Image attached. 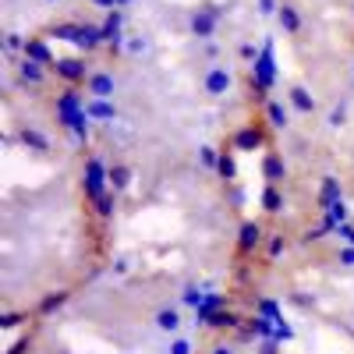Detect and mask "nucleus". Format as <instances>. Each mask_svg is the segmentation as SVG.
Listing matches in <instances>:
<instances>
[{
  "instance_id": "nucleus-31",
  "label": "nucleus",
  "mask_w": 354,
  "mask_h": 354,
  "mask_svg": "<svg viewBox=\"0 0 354 354\" xmlns=\"http://www.w3.org/2000/svg\"><path fill=\"white\" fill-rule=\"evenodd\" d=\"M255 312H259V315H266V319H273V322H287V319H283V312H280V305H277V301H270V298H262V301L255 305Z\"/></svg>"
},
{
  "instance_id": "nucleus-24",
  "label": "nucleus",
  "mask_w": 354,
  "mask_h": 354,
  "mask_svg": "<svg viewBox=\"0 0 354 354\" xmlns=\"http://www.w3.org/2000/svg\"><path fill=\"white\" fill-rule=\"evenodd\" d=\"M262 209L270 213V216L283 213V195H280L277 185H266V188H262Z\"/></svg>"
},
{
  "instance_id": "nucleus-2",
  "label": "nucleus",
  "mask_w": 354,
  "mask_h": 354,
  "mask_svg": "<svg viewBox=\"0 0 354 354\" xmlns=\"http://www.w3.org/2000/svg\"><path fill=\"white\" fill-rule=\"evenodd\" d=\"M277 85V53H273V39H266L259 46V57L252 61V93L255 100H266V93Z\"/></svg>"
},
{
  "instance_id": "nucleus-1",
  "label": "nucleus",
  "mask_w": 354,
  "mask_h": 354,
  "mask_svg": "<svg viewBox=\"0 0 354 354\" xmlns=\"http://www.w3.org/2000/svg\"><path fill=\"white\" fill-rule=\"evenodd\" d=\"M57 121H61L78 142H85L88 138V110H85V100H82V93H78V85H68L61 96H57Z\"/></svg>"
},
{
  "instance_id": "nucleus-23",
  "label": "nucleus",
  "mask_w": 354,
  "mask_h": 354,
  "mask_svg": "<svg viewBox=\"0 0 354 354\" xmlns=\"http://www.w3.org/2000/svg\"><path fill=\"white\" fill-rule=\"evenodd\" d=\"M131 167H124V163H113L110 167V192H124V188H131Z\"/></svg>"
},
{
  "instance_id": "nucleus-8",
  "label": "nucleus",
  "mask_w": 354,
  "mask_h": 354,
  "mask_svg": "<svg viewBox=\"0 0 354 354\" xmlns=\"http://www.w3.org/2000/svg\"><path fill=\"white\" fill-rule=\"evenodd\" d=\"M103 43H106L110 50H121V43H124V15H121V8L106 11V21H103Z\"/></svg>"
},
{
  "instance_id": "nucleus-42",
  "label": "nucleus",
  "mask_w": 354,
  "mask_h": 354,
  "mask_svg": "<svg viewBox=\"0 0 354 354\" xmlns=\"http://www.w3.org/2000/svg\"><path fill=\"white\" fill-rule=\"evenodd\" d=\"M280 11V0H259V15H277Z\"/></svg>"
},
{
  "instance_id": "nucleus-26",
  "label": "nucleus",
  "mask_w": 354,
  "mask_h": 354,
  "mask_svg": "<svg viewBox=\"0 0 354 354\" xmlns=\"http://www.w3.org/2000/svg\"><path fill=\"white\" fill-rule=\"evenodd\" d=\"M21 142L28 145V149H36V153H50V138L39 128H21Z\"/></svg>"
},
{
  "instance_id": "nucleus-18",
  "label": "nucleus",
  "mask_w": 354,
  "mask_h": 354,
  "mask_svg": "<svg viewBox=\"0 0 354 354\" xmlns=\"http://www.w3.org/2000/svg\"><path fill=\"white\" fill-rule=\"evenodd\" d=\"M266 124L277 128V131H283V128L290 124V110H287L280 100H266Z\"/></svg>"
},
{
  "instance_id": "nucleus-47",
  "label": "nucleus",
  "mask_w": 354,
  "mask_h": 354,
  "mask_svg": "<svg viewBox=\"0 0 354 354\" xmlns=\"http://www.w3.org/2000/svg\"><path fill=\"white\" fill-rule=\"evenodd\" d=\"M93 4H100V8H106V11H113V8H117L113 0H93Z\"/></svg>"
},
{
  "instance_id": "nucleus-12",
  "label": "nucleus",
  "mask_w": 354,
  "mask_h": 354,
  "mask_svg": "<svg viewBox=\"0 0 354 354\" xmlns=\"http://www.w3.org/2000/svg\"><path fill=\"white\" fill-rule=\"evenodd\" d=\"M220 308H227V294H216V290H205V298H202V305L195 308V322H209Z\"/></svg>"
},
{
  "instance_id": "nucleus-22",
  "label": "nucleus",
  "mask_w": 354,
  "mask_h": 354,
  "mask_svg": "<svg viewBox=\"0 0 354 354\" xmlns=\"http://www.w3.org/2000/svg\"><path fill=\"white\" fill-rule=\"evenodd\" d=\"M18 75H21V82H25V85H43V82H46V68H43V64H36V61H28V57L18 64Z\"/></svg>"
},
{
  "instance_id": "nucleus-13",
  "label": "nucleus",
  "mask_w": 354,
  "mask_h": 354,
  "mask_svg": "<svg viewBox=\"0 0 354 354\" xmlns=\"http://www.w3.org/2000/svg\"><path fill=\"white\" fill-rule=\"evenodd\" d=\"M241 337H259V340H273V337H277V322L255 312V315H252V319L245 322V330H241Z\"/></svg>"
},
{
  "instance_id": "nucleus-41",
  "label": "nucleus",
  "mask_w": 354,
  "mask_h": 354,
  "mask_svg": "<svg viewBox=\"0 0 354 354\" xmlns=\"http://www.w3.org/2000/svg\"><path fill=\"white\" fill-rule=\"evenodd\" d=\"M337 262H340V266H347V270H351V266H354V245H344V248L337 252Z\"/></svg>"
},
{
  "instance_id": "nucleus-44",
  "label": "nucleus",
  "mask_w": 354,
  "mask_h": 354,
  "mask_svg": "<svg viewBox=\"0 0 354 354\" xmlns=\"http://www.w3.org/2000/svg\"><path fill=\"white\" fill-rule=\"evenodd\" d=\"M259 354H280V344L277 340H262L259 344Z\"/></svg>"
},
{
  "instance_id": "nucleus-43",
  "label": "nucleus",
  "mask_w": 354,
  "mask_h": 354,
  "mask_svg": "<svg viewBox=\"0 0 354 354\" xmlns=\"http://www.w3.org/2000/svg\"><path fill=\"white\" fill-rule=\"evenodd\" d=\"M238 53L245 57V61H255V57H259V50H255V43H241V46H238Z\"/></svg>"
},
{
  "instance_id": "nucleus-50",
  "label": "nucleus",
  "mask_w": 354,
  "mask_h": 354,
  "mask_svg": "<svg viewBox=\"0 0 354 354\" xmlns=\"http://www.w3.org/2000/svg\"><path fill=\"white\" fill-rule=\"evenodd\" d=\"M46 4H61V0H46Z\"/></svg>"
},
{
  "instance_id": "nucleus-33",
  "label": "nucleus",
  "mask_w": 354,
  "mask_h": 354,
  "mask_svg": "<svg viewBox=\"0 0 354 354\" xmlns=\"http://www.w3.org/2000/svg\"><path fill=\"white\" fill-rule=\"evenodd\" d=\"M322 216H330V220L340 227V223H347V220H351V209H347V205H344V198H340V202H337V205H330V209L322 213Z\"/></svg>"
},
{
  "instance_id": "nucleus-28",
  "label": "nucleus",
  "mask_w": 354,
  "mask_h": 354,
  "mask_svg": "<svg viewBox=\"0 0 354 354\" xmlns=\"http://www.w3.org/2000/svg\"><path fill=\"white\" fill-rule=\"evenodd\" d=\"M78 32H82V21H57V25L50 28V36L64 39V43H75V39H78Z\"/></svg>"
},
{
  "instance_id": "nucleus-11",
  "label": "nucleus",
  "mask_w": 354,
  "mask_h": 354,
  "mask_svg": "<svg viewBox=\"0 0 354 354\" xmlns=\"http://www.w3.org/2000/svg\"><path fill=\"white\" fill-rule=\"evenodd\" d=\"M344 198V192H340V177H333V174H322V185H319V198H315V205L322 213L330 209V205H337Z\"/></svg>"
},
{
  "instance_id": "nucleus-25",
  "label": "nucleus",
  "mask_w": 354,
  "mask_h": 354,
  "mask_svg": "<svg viewBox=\"0 0 354 354\" xmlns=\"http://www.w3.org/2000/svg\"><path fill=\"white\" fill-rule=\"evenodd\" d=\"M216 174L223 177V181H234V177H238V163H234V149H230V145H223V149H220Z\"/></svg>"
},
{
  "instance_id": "nucleus-7",
  "label": "nucleus",
  "mask_w": 354,
  "mask_h": 354,
  "mask_svg": "<svg viewBox=\"0 0 354 354\" xmlns=\"http://www.w3.org/2000/svg\"><path fill=\"white\" fill-rule=\"evenodd\" d=\"M202 88H205L209 96H227L230 88H234V75H230V68L213 64L209 71H205V78H202Z\"/></svg>"
},
{
  "instance_id": "nucleus-40",
  "label": "nucleus",
  "mask_w": 354,
  "mask_h": 354,
  "mask_svg": "<svg viewBox=\"0 0 354 354\" xmlns=\"http://www.w3.org/2000/svg\"><path fill=\"white\" fill-rule=\"evenodd\" d=\"M21 319H25L21 312H4V315H0V326H4V330H15Z\"/></svg>"
},
{
  "instance_id": "nucleus-5",
  "label": "nucleus",
  "mask_w": 354,
  "mask_h": 354,
  "mask_svg": "<svg viewBox=\"0 0 354 354\" xmlns=\"http://www.w3.org/2000/svg\"><path fill=\"white\" fill-rule=\"evenodd\" d=\"M220 18H223V8L216 4H205L192 15V36L198 39H213L216 36V28H220Z\"/></svg>"
},
{
  "instance_id": "nucleus-17",
  "label": "nucleus",
  "mask_w": 354,
  "mask_h": 354,
  "mask_svg": "<svg viewBox=\"0 0 354 354\" xmlns=\"http://www.w3.org/2000/svg\"><path fill=\"white\" fill-rule=\"evenodd\" d=\"M209 330H234V333H241L245 330V319L238 315V312H230V308H220L209 322H205Z\"/></svg>"
},
{
  "instance_id": "nucleus-10",
  "label": "nucleus",
  "mask_w": 354,
  "mask_h": 354,
  "mask_svg": "<svg viewBox=\"0 0 354 354\" xmlns=\"http://www.w3.org/2000/svg\"><path fill=\"white\" fill-rule=\"evenodd\" d=\"M113 88H117V82H113L110 71H93L85 82V93L93 100H113Z\"/></svg>"
},
{
  "instance_id": "nucleus-38",
  "label": "nucleus",
  "mask_w": 354,
  "mask_h": 354,
  "mask_svg": "<svg viewBox=\"0 0 354 354\" xmlns=\"http://www.w3.org/2000/svg\"><path fill=\"white\" fill-rule=\"evenodd\" d=\"M344 121H347V106L340 103V106H333V110H330V128H340Z\"/></svg>"
},
{
  "instance_id": "nucleus-32",
  "label": "nucleus",
  "mask_w": 354,
  "mask_h": 354,
  "mask_svg": "<svg viewBox=\"0 0 354 354\" xmlns=\"http://www.w3.org/2000/svg\"><path fill=\"white\" fill-rule=\"evenodd\" d=\"M198 160H202V167H205V170H216V163H220V153L213 149V145H198Z\"/></svg>"
},
{
  "instance_id": "nucleus-19",
  "label": "nucleus",
  "mask_w": 354,
  "mask_h": 354,
  "mask_svg": "<svg viewBox=\"0 0 354 354\" xmlns=\"http://www.w3.org/2000/svg\"><path fill=\"white\" fill-rule=\"evenodd\" d=\"M277 18H280V28H283L287 36H298V32H301V25H305V21H301V11L294 8V4H280Z\"/></svg>"
},
{
  "instance_id": "nucleus-20",
  "label": "nucleus",
  "mask_w": 354,
  "mask_h": 354,
  "mask_svg": "<svg viewBox=\"0 0 354 354\" xmlns=\"http://www.w3.org/2000/svg\"><path fill=\"white\" fill-rule=\"evenodd\" d=\"M85 110H88L93 121H117V106L110 100H93V96H88L85 100Z\"/></svg>"
},
{
  "instance_id": "nucleus-45",
  "label": "nucleus",
  "mask_w": 354,
  "mask_h": 354,
  "mask_svg": "<svg viewBox=\"0 0 354 354\" xmlns=\"http://www.w3.org/2000/svg\"><path fill=\"white\" fill-rule=\"evenodd\" d=\"M25 351H28V337H21L18 344H11V351H8V354H25Z\"/></svg>"
},
{
  "instance_id": "nucleus-4",
  "label": "nucleus",
  "mask_w": 354,
  "mask_h": 354,
  "mask_svg": "<svg viewBox=\"0 0 354 354\" xmlns=\"http://www.w3.org/2000/svg\"><path fill=\"white\" fill-rule=\"evenodd\" d=\"M262 145H266V124H259V121H252V124H245V128H238L230 135L234 153H255V149H262Z\"/></svg>"
},
{
  "instance_id": "nucleus-15",
  "label": "nucleus",
  "mask_w": 354,
  "mask_h": 354,
  "mask_svg": "<svg viewBox=\"0 0 354 354\" xmlns=\"http://www.w3.org/2000/svg\"><path fill=\"white\" fill-rule=\"evenodd\" d=\"M25 57H28V61H36V64H43V68H53V61H57V57L50 53V46H46V39H39V36H28Z\"/></svg>"
},
{
  "instance_id": "nucleus-6",
  "label": "nucleus",
  "mask_w": 354,
  "mask_h": 354,
  "mask_svg": "<svg viewBox=\"0 0 354 354\" xmlns=\"http://www.w3.org/2000/svg\"><path fill=\"white\" fill-rule=\"evenodd\" d=\"M53 75L61 78V82H68V85H82V82H88V64L82 61V57H57L53 61Z\"/></svg>"
},
{
  "instance_id": "nucleus-16",
  "label": "nucleus",
  "mask_w": 354,
  "mask_h": 354,
  "mask_svg": "<svg viewBox=\"0 0 354 354\" xmlns=\"http://www.w3.org/2000/svg\"><path fill=\"white\" fill-rule=\"evenodd\" d=\"M75 46L78 50H85V53H93V50H100L103 46V25H82V32H78V39H75Z\"/></svg>"
},
{
  "instance_id": "nucleus-36",
  "label": "nucleus",
  "mask_w": 354,
  "mask_h": 354,
  "mask_svg": "<svg viewBox=\"0 0 354 354\" xmlns=\"http://www.w3.org/2000/svg\"><path fill=\"white\" fill-rule=\"evenodd\" d=\"M202 298H205V290H198V287H185V294H181V301H185V305H192V308H198V305H202Z\"/></svg>"
},
{
  "instance_id": "nucleus-27",
  "label": "nucleus",
  "mask_w": 354,
  "mask_h": 354,
  "mask_svg": "<svg viewBox=\"0 0 354 354\" xmlns=\"http://www.w3.org/2000/svg\"><path fill=\"white\" fill-rule=\"evenodd\" d=\"M156 326L163 333H177V330H181V312H177V308H160L156 312Z\"/></svg>"
},
{
  "instance_id": "nucleus-48",
  "label": "nucleus",
  "mask_w": 354,
  "mask_h": 354,
  "mask_svg": "<svg viewBox=\"0 0 354 354\" xmlns=\"http://www.w3.org/2000/svg\"><path fill=\"white\" fill-rule=\"evenodd\" d=\"M213 354H234V351H230L227 344H216V347H213Z\"/></svg>"
},
{
  "instance_id": "nucleus-21",
  "label": "nucleus",
  "mask_w": 354,
  "mask_h": 354,
  "mask_svg": "<svg viewBox=\"0 0 354 354\" xmlns=\"http://www.w3.org/2000/svg\"><path fill=\"white\" fill-rule=\"evenodd\" d=\"M287 100H290V106L298 110V113H312V110H315V96L308 93L305 85H290V93H287Z\"/></svg>"
},
{
  "instance_id": "nucleus-29",
  "label": "nucleus",
  "mask_w": 354,
  "mask_h": 354,
  "mask_svg": "<svg viewBox=\"0 0 354 354\" xmlns=\"http://www.w3.org/2000/svg\"><path fill=\"white\" fill-rule=\"evenodd\" d=\"M68 298H71L68 290H53V294H46V298L39 301V308H36V312H39V315H50V312H57V308H61Z\"/></svg>"
},
{
  "instance_id": "nucleus-14",
  "label": "nucleus",
  "mask_w": 354,
  "mask_h": 354,
  "mask_svg": "<svg viewBox=\"0 0 354 354\" xmlns=\"http://www.w3.org/2000/svg\"><path fill=\"white\" fill-rule=\"evenodd\" d=\"M262 177H266V185H280L283 177H287V163H283V156L280 153H266L262 156Z\"/></svg>"
},
{
  "instance_id": "nucleus-49",
  "label": "nucleus",
  "mask_w": 354,
  "mask_h": 354,
  "mask_svg": "<svg viewBox=\"0 0 354 354\" xmlns=\"http://www.w3.org/2000/svg\"><path fill=\"white\" fill-rule=\"evenodd\" d=\"M113 4H117V8H124V4H131V0H113Z\"/></svg>"
},
{
  "instance_id": "nucleus-35",
  "label": "nucleus",
  "mask_w": 354,
  "mask_h": 354,
  "mask_svg": "<svg viewBox=\"0 0 354 354\" xmlns=\"http://www.w3.org/2000/svg\"><path fill=\"white\" fill-rule=\"evenodd\" d=\"M170 354H195V344L188 337H174L170 340Z\"/></svg>"
},
{
  "instance_id": "nucleus-30",
  "label": "nucleus",
  "mask_w": 354,
  "mask_h": 354,
  "mask_svg": "<svg viewBox=\"0 0 354 354\" xmlns=\"http://www.w3.org/2000/svg\"><path fill=\"white\" fill-rule=\"evenodd\" d=\"M93 205H96V216H100V220H110L113 209H117V192H106V195H103L100 202H93Z\"/></svg>"
},
{
  "instance_id": "nucleus-46",
  "label": "nucleus",
  "mask_w": 354,
  "mask_h": 354,
  "mask_svg": "<svg viewBox=\"0 0 354 354\" xmlns=\"http://www.w3.org/2000/svg\"><path fill=\"white\" fill-rule=\"evenodd\" d=\"M142 50H145L142 39H131V43H128V53H142Z\"/></svg>"
},
{
  "instance_id": "nucleus-37",
  "label": "nucleus",
  "mask_w": 354,
  "mask_h": 354,
  "mask_svg": "<svg viewBox=\"0 0 354 354\" xmlns=\"http://www.w3.org/2000/svg\"><path fill=\"white\" fill-rule=\"evenodd\" d=\"M25 43H28V39H21L18 32H8V39H4V50H8V53H18V50L25 53Z\"/></svg>"
},
{
  "instance_id": "nucleus-39",
  "label": "nucleus",
  "mask_w": 354,
  "mask_h": 354,
  "mask_svg": "<svg viewBox=\"0 0 354 354\" xmlns=\"http://www.w3.org/2000/svg\"><path fill=\"white\" fill-rule=\"evenodd\" d=\"M333 234H340V241H344V245H354V223H351V220H347V223H340Z\"/></svg>"
},
{
  "instance_id": "nucleus-9",
  "label": "nucleus",
  "mask_w": 354,
  "mask_h": 354,
  "mask_svg": "<svg viewBox=\"0 0 354 354\" xmlns=\"http://www.w3.org/2000/svg\"><path fill=\"white\" fill-rule=\"evenodd\" d=\"M262 238H266L262 223H259V220H245L241 230H238V252H241V255H252V252L262 245Z\"/></svg>"
},
{
  "instance_id": "nucleus-34",
  "label": "nucleus",
  "mask_w": 354,
  "mask_h": 354,
  "mask_svg": "<svg viewBox=\"0 0 354 354\" xmlns=\"http://www.w3.org/2000/svg\"><path fill=\"white\" fill-rule=\"evenodd\" d=\"M283 252H287V238H283V234H273L270 245H266V255H270V259H280Z\"/></svg>"
},
{
  "instance_id": "nucleus-3",
  "label": "nucleus",
  "mask_w": 354,
  "mask_h": 354,
  "mask_svg": "<svg viewBox=\"0 0 354 354\" xmlns=\"http://www.w3.org/2000/svg\"><path fill=\"white\" fill-rule=\"evenodd\" d=\"M82 188H85V198L88 202H100L110 192V167L100 156H88L85 160V167H82Z\"/></svg>"
}]
</instances>
